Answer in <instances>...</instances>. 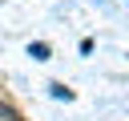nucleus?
<instances>
[{
  "mask_svg": "<svg viewBox=\"0 0 129 121\" xmlns=\"http://www.w3.org/2000/svg\"><path fill=\"white\" fill-rule=\"evenodd\" d=\"M28 52H32V56H36V60H48V52H52V48H48V44H44V40H36V44H32V48H28Z\"/></svg>",
  "mask_w": 129,
  "mask_h": 121,
  "instance_id": "obj_1",
  "label": "nucleus"
},
{
  "mask_svg": "<svg viewBox=\"0 0 129 121\" xmlns=\"http://www.w3.org/2000/svg\"><path fill=\"white\" fill-rule=\"evenodd\" d=\"M0 117H12V109H8V105H4V101H0Z\"/></svg>",
  "mask_w": 129,
  "mask_h": 121,
  "instance_id": "obj_3",
  "label": "nucleus"
},
{
  "mask_svg": "<svg viewBox=\"0 0 129 121\" xmlns=\"http://www.w3.org/2000/svg\"><path fill=\"white\" fill-rule=\"evenodd\" d=\"M48 89H52V97H64V101L73 97V89H64V85H48Z\"/></svg>",
  "mask_w": 129,
  "mask_h": 121,
  "instance_id": "obj_2",
  "label": "nucleus"
}]
</instances>
